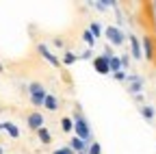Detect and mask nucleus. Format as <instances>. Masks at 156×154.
Instances as JSON below:
<instances>
[{"label": "nucleus", "mask_w": 156, "mask_h": 154, "mask_svg": "<svg viewBox=\"0 0 156 154\" xmlns=\"http://www.w3.org/2000/svg\"><path fill=\"white\" fill-rule=\"evenodd\" d=\"M72 124H74V134L78 139H83V141H87V143H91V126H89V122H87V117L80 113V111H74V115H72Z\"/></svg>", "instance_id": "1"}, {"label": "nucleus", "mask_w": 156, "mask_h": 154, "mask_svg": "<svg viewBox=\"0 0 156 154\" xmlns=\"http://www.w3.org/2000/svg\"><path fill=\"white\" fill-rule=\"evenodd\" d=\"M28 93H30V102L35 106H44V100H46L48 91H46V87L41 83H30L28 85Z\"/></svg>", "instance_id": "2"}, {"label": "nucleus", "mask_w": 156, "mask_h": 154, "mask_svg": "<svg viewBox=\"0 0 156 154\" xmlns=\"http://www.w3.org/2000/svg\"><path fill=\"white\" fill-rule=\"evenodd\" d=\"M104 33H106V39H108L111 46H122V44L126 41L124 30H122V28H117V26H106Z\"/></svg>", "instance_id": "3"}, {"label": "nucleus", "mask_w": 156, "mask_h": 154, "mask_svg": "<svg viewBox=\"0 0 156 154\" xmlns=\"http://www.w3.org/2000/svg\"><path fill=\"white\" fill-rule=\"evenodd\" d=\"M26 124H28V128H30V130H35V132H37L39 128L44 126V115L39 113V111H33L28 117H26Z\"/></svg>", "instance_id": "4"}, {"label": "nucleus", "mask_w": 156, "mask_h": 154, "mask_svg": "<svg viewBox=\"0 0 156 154\" xmlns=\"http://www.w3.org/2000/svg\"><path fill=\"white\" fill-rule=\"evenodd\" d=\"M37 52L41 54V56H44V59H46V61H48L50 65H54V67H56V65H61V61H58V56H54V54H52V52L48 50V46H46V44H37Z\"/></svg>", "instance_id": "5"}, {"label": "nucleus", "mask_w": 156, "mask_h": 154, "mask_svg": "<svg viewBox=\"0 0 156 154\" xmlns=\"http://www.w3.org/2000/svg\"><path fill=\"white\" fill-rule=\"evenodd\" d=\"M93 70L98 72V74H111V67H108V59L106 56H95L93 59Z\"/></svg>", "instance_id": "6"}, {"label": "nucleus", "mask_w": 156, "mask_h": 154, "mask_svg": "<svg viewBox=\"0 0 156 154\" xmlns=\"http://www.w3.org/2000/svg\"><path fill=\"white\" fill-rule=\"evenodd\" d=\"M69 148H72L76 154H87L89 143H87V141H83V139H78L76 134H74V137H72V141H69Z\"/></svg>", "instance_id": "7"}, {"label": "nucleus", "mask_w": 156, "mask_h": 154, "mask_svg": "<svg viewBox=\"0 0 156 154\" xmlns=\"http://www.w3.org/2000/svg\"><path fill=\"white\" fill-rule=\"evenodd\" d=\"M44 109H48V111H52V113H56L58 111V98L54 93H48L46 95V100H44Z\"/></svg>", "instance_id": "8"}, {"label": "nucleus", "mask_w": 156, "mask_h": 154, "mask_svg": "<svg viewBox=\"0 0 156 154\" xmlns=\"http://www.w3.org/2000/svg\"><path fill=\"white\" fill-rule=\"evenodd\" d=\"M0 124H2V130L9 134V137H13V139H17V137H20V128H17L13 122H0Z\"/></svg>", "instance_id": "9"}, {"label": "nucleus", "mask_w": 156, "mask_h": 154, "mask_svg": "<svg viewBox=\"0 0 156 154\" xmlns=\"http://www.w3.org/2000/svg\"><path fill=\"white\" fill-rule=\"evenodd\" d=\"M143 54H145V59H147V61L154 59V44H152L150 37H145V39H143Z\"/></svg>", "instance_id": "10"}, {"label": "nucleus", "mask_w": 156, "mask_h": 154, "mask_svg": "<svg viewBox=\"0 0 156 154\" xmlns=\"http://www.w3.org/2000/svg\"><path fill=\"white\" fill-rule=\"evenodd\" d=\"M37 137H39V141H41L44 145H48V143L52 141V137H50V130H48L46 126H41V128L37 130Z\"/></svg>", "instance_id": "11"}, {"label": "nucleus", "mask_w": 156, "mask_h": 154, "mask_svg": "<svg viewBox=\"0 0 156 154\" xmlns=\"http://www.w3.org/2000/svg\"><path fill=\"white\" fill-rule=\"evenodd\" d=\"M130 50H132V56L134 59H141V44L136 37H130Z\"/></svg>", "instance_id": "12"}, {"label": "nucleus", "mask_w": 156, "mask_h": 154, "mask_svg": "<svg viewBox=\"0 0 156 154\" xmlns=\"http://www.w3.org/2000/svg\"><path fill=\"white\" fill-rule=\"evenodd\" d=\"M108 67H111V74H115V72H122V61H119V56H111L108 59Z\"/></svg>", "instance_id": "13"}, {"label": "nucleus", "mask_w": 156, "mask_h": 154, "mask_svg": "<svg viewBox=\"0 0 156 154\" xmlns=\"http://www.w3.org/2000/svg\"><path fill=\"white\" fill-rule=\"evenodd\" d=\"M76 61H78V56H76L72 50H67V52L63 54V59H61V63H63V65H74Z\"/></svg>", "instance_id": "14"}, {"label": "nucleus", "mask_w": 156, "mask_h": 154, "mask_svg": "<svg viewBox=\"0 0 156 154\" xmlns=\"http://www.w3.org/2000/svg\"><path fill=\"white\" fill-rule=\"evenodd\" d=\"M93 5H95L98 11H106L111 5H117V2H115V0H98V2H93Z\"/></svg>", "instance_id": "15"}, {"label": "nucleus", "mask_w": 156, "mask_h": 154, "mask_svg": "<svg viewBox=\"0 0 156 154\" xmlns=\"http://www.w3.org/2000/svg\"><path fill=\"white\" fill-rule=\"evenodd\" d=\"M89 33H91V35L95 37V39H98V37L102 35V26L98 24V22H89Z\"/></svg>", "instance_id": "16"}, {"label": "nucleus", "mask_w": 156, "mask_h": 154, "mask_svg": "<svg viewBox=\"0 0 156 154\" xmlns=\"http://www.w3.org/2000/svg\"><path fill=\"white\" fill-rule=\"evenodd\" d=\"M61 130H63V132H67V134H69V132L74 130V124H72V117H63V120H61Z\"/></svg>", "instance_id": "17"}, {"label": "nucleus", "mask_w": 156, "mask_h": 154, "mask_svg": "<svg viewBox=\"0 0 156 154\" xmlns=\"http://www.w3.org/2000/svg\"><path fill=\"white\" fill-rule=\"evenodd\" d=\"M100 152H102V145H100V143H95V141H91V143H89L87 154H100Z\"/></svg>", "instance_id": "18"}, {"label": "nucleus", "mask_w": 156, "mask_h": 154, "mask_svg": "<svg viewBox=\"0 0 156 154\" xmlns=\"http://www.w3.org/2000/svg\"><path fill=\"white\" fill-rule=\"evenodd\" d=\"M83 41H85V44H89V48H91V46L95 44V37H93V35L89 33V28H87V30L83 33Z\"/></svg>", "instance_id": "19"}, {"label": "nucleus", "mask_w": 156, "mask_h": 154, "mask_svg": "<svg viewBox=\"0 0 156 154\" xmlns=\"http://www.w3.org/2000/svg\"><path fill=\"white\" fill-rule=\"evenodd\" d=\"M141 115H143L145 120H152V117H154V109H152V106H143V109H141Z\"/></svg>", "instance_id": "20"}, {"label": "nucleus", "mask_w": 156, "mask_h": 154, "mask_svg": "<svg viewBox=\"0 0 156 154\" xmlns=\"http://www.w3.org/2000/svg\"><path fill=\"white\" fill-rule=\"evenodd\" d=\"M52 154H76V152H74V150H72L69 145H63V148H58V150H54Z\"/></svg>", "instance_id": "21"}, {"label": "nucleus", "mask_w": 156, "mask_h": 154, "mask_svg": "<svg viewBox=\"0 0 156 154\" xmlns=\"http://www.w3.org/2000/svg\"><path fill=\"white\" fill-rule=\"evenodd\" d=\"M113 76H115V81H126V78H128V74H126L124 70H122V72H115Z\"/></svg>", "instance_id": "22"}, {"label": "nucleus", "mask_w": 156, "mask_h": 154, "mask_svg": "<svg viewBox=\"0 0 156 154\" xmlns=\"http://www.w3.org/2000/svg\"><path fill=\"white\" fill-rule=\"evenodd\" d=\"M119 61H122V70H126V67H128V63H130L128 54H122V56H119Z\"/></svg>", "instance_id": "23"}, {"label": "nucleus", "mask_w": 156, "mask_h": 154, "mask_svg": "<svg viewBox=\"0 0 156 154\" xmlns=\"http://www.w3.org/2000/svg\"><path fill=\"white\" fill-rule=\"evenodd\" d=\"M91 56H93V52H91V48H89V50H85V52H83L80 56H78V59H87V61H89Z\"/></svg>", "instance_id": "24"}, {"label": "nucleus", "mask_w": 156, "mask_h": 154, "mask_svg": "<svg viewBox=\"0 0 156 154\" xmlns=\"http://www.w3.org/2000/svg\"><path fill=\"white\" fill-rule=\"evenodd\" d=\"M0 72H2V63H0Z\"/></svg>", "instance_id": "25"}, {"label": "nucleus", "mask_w": 156, "mask_h": 154, "mask_svg": "<svg viewBox=\"0 0 156 154\" xmlns=\"http://www.w3.org/2000/svg\"><path fill=\"white\" fill-rule=\"evenodd\" d=\"M0 154H2V148H0Z\"/></svg>", "instance_id": "26"}]
</instances>
